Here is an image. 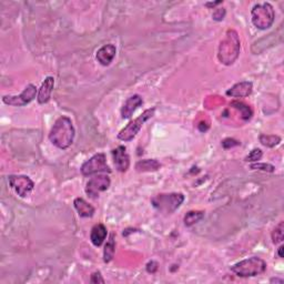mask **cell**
I'll return each instance as SVG.
<instances>
[{"instance_id":"obj_1","label":"cell","mask_w":284,"mask_h":284,"mask_svg":"<svg viewBox=\"0 0 284 284\" xmlns=\"http://www.w3.org/2000/svg\"><path fill=\"white\" fill-rule=\"evenodd\" d=\"M75 136V130L71 119L62 115L56 120L55 124L49 133V140L60 150H66L72 144Z\"/></svg>"},{"instance_id":"obj_2","label":"cell","mask_w":284,"mask_h":284,"mask_svg":"<svg viewBox=\"0 0 284 284\" xmlns=\"http://www.w3.org/2000/svg\"><path fill=\"white\" fill-rule=\"evenodd\" d=\"M266 270V262L261 257L252 256L231 266V271L238 277L251 278L264 273Z\"/></svg>"},{"instance_id":"obj_3","label":"cell","mask_w":284,"mask_h":284,"mask_svg":"<svg viewBox=\"0 0 284 284\" xmlns=\"http://www.w3.org/2000/svg\"><path fill=\"white\" fill-rule=\"evenodd\" d=\"M240 51V40L234 30L228 31V37L222 41L219 48V60L226 66L232 65L237 60Z\"/></svg>"},{"instance_id":"obj_4","label":"cell","mask_w":284,"mask_h":284,"mask_svg":"<svg viewBox=\"0 0 284 284\" xmlns=\"http://www.w3.org/2000/svg\"><path fill=\"white\" fill-rule=\"evenodd\" d=\"M183 201L184 195L182 193H161L151 199V204L159 212L171 214L181 207Z\"/></svg>"},{"instance_id":"obj_5","label":"cell","mask_w":284,"mask_h":284,"mask_svg":"<svg viewBox=\"0 0 284 284\" xmlns=\"http://www.w3.org/2000/svg\"><path fill=\"white\" fill-rule=\"evenodd\" d=\"M251 16L253 25L261 30H265L273 25L275 13L273 7L269 2H263L253 7Z\"/></svg>"},{"instance_id":"obj_6","label":"cell","mask_w":284,"mask_h":284,"mask_svg":"<svg viewBox=\"0 0 284 284\" xmlns=\"http://www.w3.org/2000/svg\"><path fill=\"white\" fill-rule=\"evenodd\" d=\"M154 112H155L154 106L153 108L146 109L145 111H143L139 117L133 120V121L129 122L127 126L122 129V130H120V132L118 133V139L124 142L131 141L133 138L139 133L142 126H143V124L148 121L149 119L153 117Z\"/></svg>"},{"instance_id":"obj_7","label":"cell","mask_w":284,"mask_h":284,"mask_svg":"<svg viewBox=\"0 0 284 284\" xmlns=\"http://www.w3.org/2000/svg\"><path fill=\"white\" fill-rule=\"evenodd\" d=\"M80 171H81V173L84 177H89V176L98 175V173H100V172L110 173L111 169L108 166V163H106V154L97 153L82 164L81 168H80Z\"/></svg>"},{"instance_id":"obj_8","label":"cell","mask_w":284,"mask_h":284,"mask_svg":"<svg viewBox=\"0 0 284 284\" xmlns=\"http://www.w3.org/2000/svg\"><path fill=\"white\" fill-rule=\"evenodd\" d=\"M8 182L10 188L15 191L20 198L28 197L35 188L34 181L27 176H9Z\"/></svg>"},{"instance_id":"obj_9","label":"cell","mask_w":284,"mask_h":284,"mask_svg":"<svg viewBox=\"0 0 284 284\" xmlns=\"http://www.w3.org/2000/svg\"><path fill=\"white\" fill-rule=\"evenodd\" d=\"M36 95H37V88L30 83L19 96H3L2 102L12 106H25L35 99Z\"/></svg>"},{"instance_id":"obj_10","label":"cell","mask_w":284,"mask_h":284,"mask_svg":"<svg viewBox=\"0 0 284 284\" xmlns=\"http://www.w3.org/2000/svg\"><path fill=\"white\" fill-rule=\"evenodd\" d=\"M111 184L110 178L106 175H99L92 177L90 180L87 182L86 193L92 199H97L101 192H105L109 189Z\"/></svg>"},{"instance_id":"obj_11","label":"cell","mask_w":284,"mask_h":284,"mask_svg":"<svg viewBox=\"0 0 284 284\" xmlns=\"http://www.w3.org/2000/svg\"><path fill=\"white\" fill-rule=\"evenodd\" d=\"M111 153H112L115 169L119 172H127L130 167V157L127 152L126 146L119 145L111 151Z\"/></svg>"},{"instance_id":"obj_12","label":"cell","mask_w":284,"mask_h":284,"mask_svg":"<svg viewBox=\"0 0 284 284\" xmlns=\"http://www.w3.org/2000/svg\"><path fill=\"white\" fill-rule=\"evenodd\" d=\"M142 105H143V99L139 95H133L128 98L121 108V118L130 119L136 110L139 109Z\"/></svg>"},{"instance_id":"obj_13","label":"cell","mask_w":284,"mask_h":284,"mask_svg":"<svg viewBox=\"0 0 284 284\" xmlns=\"http://www.w3.org/2000/svg\"><path fill=\"white\" fill-rule=\"evenodd\" d=\"M115 53H117V48H115L114 44L108 43L102 46L99 50L97 51L96 58L100 65L106 67L113 61Z\"/></svg>"},{"instance_id":"obj_14","label":"cell","mask_w":284,"mask_h":284,"mask_svg":"<svg viewBox=\"0 0 284 284\" xmlns=\"http://www.w3.org/2000/svg\"><path fill=\"white\" fill-rule=\"evenodd\" d=\"M53 87H55V78L53 77H47L42 82L41 87H40L37 96V100L39 105L48 104L51 98V93L53 91Z\"/></svg>"},{"instance_id":"obj_15","label":"cell","mask_w":284,"mask_h":284,"mask_svg":"<svg viewBox=\"0 0 284 284\" xmlns=\"http://www.w3.org/2000/svg\"><path fill=\"white\" fill-rule=\"evenodd\" d=\"M253 84L250 81H242L234 84L232 88H230L226 91V96L233 98H244L250 96L252 93Z\"/></svg>"},{"instance_id":"obj_16","label":"cell","mask_w":284,"mask_h":284,"mask_svg":"<svg viewBox=\"0 0 284 284\" xmlns=\"http://www.w3.org/2000/svg\"><path fill=\"white\" fill-rule=\"evenodd\" d=\"M106 234H108V230L106 226L102 223H98L91 229L90 241L95 247H101L106 238Z\"/></svg>"},{"instance_id":"obj_17","label":"cell","mask_w":284,"mask_h":284,"mask_svg":"<svg viewBox=\"0 0 284 284\" xmlns=\"http://www.w3.org/2000/svg\"><path fill=\"white\" fill-rule=\"evenodd\" d=\"M73 206L78 214L81 217H92L93 214H95V208L82 198H75Z\"/></svg>"},{"instance_id":"obj_18","label":"cell","mask_w":284,"mask_h":284,"mask_svg":"<svg viewBox=\"0 0 284 284\" xmlns=\"http://www.w3.org/2000/svg\"><path fill=\"white\" fill-rule=\"evenodd\" d=\"M161 168V164L154 159L140 160L136 164V170L138 172H154Z\"/></svg>"},{"instance_id":"obj_19","label":"cell","mask_w":284,"mask_h":284,"mask_svg":"<svg viewBox=\"0 0 284 284\" xmlns=\"http://www.w3.org/2000/svg\"><path fill=\"white\" fill-rule=\"evenodd\" d=\"M114 235L111 234L109 241L106 242L105 246V250H104V261L105 263H109V262L112 261L113 256H114V252H115V242L113 239Z\"/></svg>"},{"instance_id":"obj_20","label":"cell","mask_w":284,"mask_h":284,"mask_svg":"<svg viewBox=\"0 0 284 284\" xmlns=\"http://www.w3.org/2000/svg\"><path fill=\"white\" fill-rule=\"evenodd\" d=\"M204 217L203 211H190L184 216V224L186 226H192L201 221Z\"/></svg>"},{"instance_id":"obj_21","label":"cell","mask_w":284,"mask_h":284,"mask_svg":"<svg viewBox=\"0 0 284 284\" xmlns=\"http://www.w3.org/2000/svg\"><path fill=\"white\" fill-rule=\"evenodd\" d=\"M231 106H234L235 109L239 110L240 112H241V114H242L241 117H242L243 120H246V121H247V120L251 119L253 112H252V110H251V108L248 106L244 105L243 102H240V101H232V102H231Z\"/></svg>"},{"instance_id":"obj_22","label":"cell","mask_w":284,"mask_h":284,"mask_svg":"<svg viewBox=\"0 0 284 284\" xmlns=\"http://www.w3.org/2000/svg\"><path fill=\"white\" fill-rule=\"evenodd\" d=\"M260 142L264 146H268V148H274L275 145H278L281 142V138L275 135H261Z\"/></svg>"},{"instance_id":"obj_23","label":"cell","mask_w":284,"mask_h":284,"mask_svg":"<svg viewBox=\"0 0 284 284\" xmlns=\"http://www.w3.org/2000/svg\"><path fill=\"white\" fill-rule=\"evenodd\" d=\"M284 240V223L280 222V223L275 226V229L272 232V242L274 244L281 243Z\"/></svg>"},{"instance_id":"obj_24","label":"cell","mask_w":284,"mask_h":284,"mask_svg":"<svg viewBox=\"0 0 284 284\" xmlns=\"http://www.w3.org/2000/svg\"><path fill=\"white\" fill-rule=\"evenodd\" d=\"M250 168L252 170H261V171H264V172H274L275 168L274 166L270 163H252Z\"/></svg>"},{"instance_id":"obj_25","label":"cell","mask_w":284,"mask_h":284,"mask_svg":"<svg viewBox=\"0 0 284 284\" xmlns=\"http://www.w3.org/2000/svg\"><path fill=\"white\" fill-rule=\"evenodd\" d=\"M263 157V152L260 149H253L250 153H248L246 157L247 162H256Z\"/></svg>"},{"instance_id":"obj_26","label":"cell","mask_w":284,"mask_h":284,"mask_svg":"<svg viewBox=\"0 0 284 284\" xmlns=\"http://www.w3.org/2000/svg\"><path fill=\"white\" fill-rule=\"evenodd\" d=\"M237 145H240V142L238 140L232 139V138H226V139L222 141V146H223L224 149H230Z\"/></svg>"},{"instance_id":"obj_27","label":"cell","mask_w":284,"mask_h":284,"mask_svg":"<svg viewBox=\"0 0 284 284\" xmlns=\"http://www.w3.org/2000/svg\"><path fill=\"white\" fill-rule=\"evenodd\" d=\"M225 9L223 8H217L215 9V11L213 12V19H214L215 21H221V20H223L224 19V17H225Z\"/></svg>"},{"instance_id":"obj_28","label":"cell","mask_w":284,"mask_h":284,"mask_svg":"<svg viewBox=\"0 0 284 284\" xmlns=\"http://www.w3.org/2000/svg\"><path fill=\"white\" fill-rule=\"evenodd\" d=\"M90 282L91 283H105V280H104V278H102V275L99 271H97V272L92 273Z\"/></svg>"},{"instance_id":"obj_29","label":"cell","mask_w":284,"mask_h":284,"mask_svg":"<svg viewBox=\"0 0 284 284\" xmlns=\"http://www.w3.org/2000/svg\"><path fill=\"white\" fill-rule=\"evenodd\" d=\"M158 270V263L154 261H151L149 262L148 264H146V271H148L149 273H155Z\"/></svg>"},{"instance_id":"obj_30","label":"cell","mask_w":284,"mask_h":284,"mask_svg":"<svg viewBox=\"0 0 284 284\" xmlns=\"http://www.w3.org/2000/svg\"><path fill=\"white\" fill-rule=\"evenodd\" d=\"M222 3V1H216V2H208V3H206V6L207 7H213L214 8L215 6H217V4H221Z\"/></svg>"},{"instance_id":"obj_31","label":"cell","mask_w":284,"mask_h":284,"mask_svg":"<svg viewBox=\"0 0 284 284\" xmlns=\"http://www.w3.org/2000/svg\"><path fill=\"white\" fill-rule=\"evenodd\" d=\"M271 283L272 282H277V283H283V280H281V279H271V281H270Z\"/></svg>"},{"instance_id":"obj_32","label":"cell","mask_w":284,"mask_h":284,"mask_svg":"<svg viewBox=\"0 0 284 284\" xmlns=\"http://www.w3.org/2000/svg\"><path fill=\"white\" fill-rule=\"evenodd\" d=\"M283 248H284L283 246L279 248V256L280 257H283Z\"/></svg>"}]
</instances>
